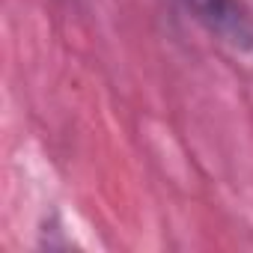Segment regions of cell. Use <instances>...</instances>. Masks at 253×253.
Masks as SVG:
<instances>
[{
    "mask_svg": "<svg viewBox=\"0 0 253 253\" xmlns=\"http://www.w3.org/2000/svg\"><path fill=\"white\" fill-rule=\"evenodd\" d=\"M179 3L223 45L253 51V18L241 0H179Z\"/></svg>",
    "mask_w": 253,
    "mask_h": 253,
    "instance_id": "6da1fadb",
    "label": "cell"
}]
</instances>
